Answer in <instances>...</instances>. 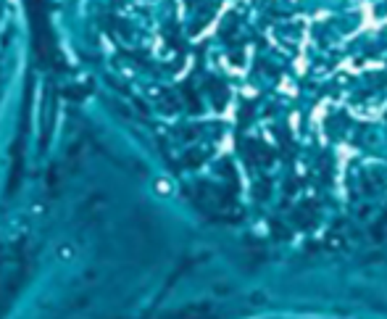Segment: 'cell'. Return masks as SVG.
I'll list each match as a JSON object with an SVG mask.
<instances>
[{
    "mask_svg": "<svg viewBox=\"0 0 387 319\" xmlns=\"http://www.w3.org/2000/svg\"><path fill=\"white\" fill-rule=\"evenodd\" d=\"M0 308H3V296H0Z\"/></svg>",
    "mask_w": 387,
    "mask_h": 319,
    "instance_id": "6da1fadb",
    "label": "cell"
}]
</instances>
